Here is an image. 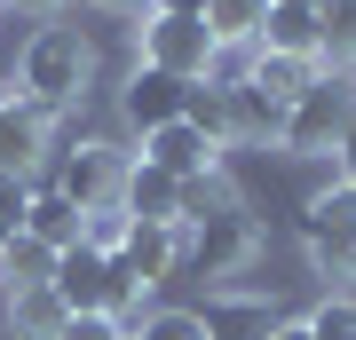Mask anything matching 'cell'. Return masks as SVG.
I'll return each instance as SVG.
<instances>
[{
  "label": "cell",
  "mask_w": 356,
  "mask_h": 340,
  "mask_svg": "<svg viewBox=\"0 0 356 340\" xmlns=\"http://www.w3.org/2000/svg\"><path fill=\"white\" fill-rule=\"evenodd\" d=\"M88 79H95V40L79 32V24H40L24 40V56H16V95L40 103V111H72L79 95H88Z\"/></svg>",
  "instance_id": "cell-1"
},
{
  "label": "cell",
  "mask_w": 356,
  "mask_h": 340,
  "mask_svg": "<svg viewBox=\"0 0 356 340\" xmlns=\"http://www.w3.org/2000/svg\"><path fill=\"white\" fill-rule=\"evenodd\" d=\"M348 119H356V72H317L301 95L285 103L277 151H293V159H325V151H341Z\"/></svg>",
  "instance_id": "cell-2"
},
{
  "label": "cell",
  "mask_w": 356,
  "mask_h": 340,
  "mask_svg": "<svg viewBox=\"0 0 356 340\" xmlns=\"http://www.w3.org/2000/svg\"><path fill=\"white\" fill-rule=\"evenodd\" d=\"M261 253V222H254V206H222V214H206L191 229V245H182V269H198V277H238L245 261Z\"/></svg>",
  "instance_id": "cell-3"
},
{
  "label": "cell",
  "mask_w": 356,
  "mask_h": 340,
  "mask_svg": "<svg viewBox=\"0 0 356 340\" xmlns=\"http://www.w3.org/2000/svg\"><path fill=\"white\" fill-rule=\"evenodd\" d=\"M64 198L79 206V214H103V206H119V182H127V151H111V143H72L64 159H56V175H48Z\"/></svg>",
  "instance_id": "cell-4"
},
{
  "label": "cell",
  "mask_w": 356,
  "mask_h": 340,
  "mask_svg": "<svg viewBox=\"0 0 356 340\" xmlns=\"http://www.w3.org/2000/svg\"><path fill=\"white\" fill-rule=\"evenodd\" d=\"M214 48H222V40L206 32V16H151V24H143V63L191 79V88L214 72Z\"/></svg>",
  "instance_id": "cell-5"
},
{
  "label": "cell",
  "mask_w": 356,
  "mask_h": 340,
  "mask_svg": "<svg viewBox=\"0 0 356 340\" xmlns=\"http://www.w3.org/2000/svg\"><path fill=\"white\" fill-rule=\"evenodd\" d=\"M56 301H64V316H103L111 309V253H95L88 238H79L72 253H56Z\"/></svg>",
  "instance_id": "cell-6"
},
{
  "label": "cell",
  "mask_w": 356,
  "mask_h": 340,
  "mask_svg": "<svg viewBox=\"0 0 356 340\" xmlns=\"http://www.w3.org/2000/svg\"><path fill=\"white\" fill-rule=\"evenodd\" d=\"M182 103H191V79L151 72V63H135V79L119 88V111H127L135 135H159V127H175V119H182Z\"/></svg>",
  "instance_id": "cell-7"
},
{
  "label": "cell",
  "mask_w": 356,
  "mask_h": 340,
  "mask_svg": "<svg viewBox=\"0 0 356 340\" xmlns=\"http://www.w3.org/2000/svg\"><path fill=\"white\" fill-rule=\"evenodd\" d=\"M143 166H159V175H175V182H198V175H222V151L198 135V127H159V135H143Z\"/></svg>",
  "instance_id": "cell-8"
},
{
  "label": "cell",
  "mask_w": 356,
  "mask_h": 340,
  "mask_svg": "<svg viewBox=\"0 0 356 340\" xmlns=\"http://www.w3.org/2000/svg\"><path fill=\"white\" fill-rule=\"evenodd\" d=\"M182 245H191V229H175V222H127V245H119V261L143 277V293L166 285L182 269Z\"/></svg>",
  "instance_id": "cell-9"
},
{
  "label": "cell",
  "mask_w": 356,
  "mask_h": 340,
  "mask_svg": "<svg viewBox=\"0 0 356 340\" xmlns=\"http://www.w3.org/2000/svg\"><path fill=\"white\" fill-rule=\"evenodd\" d=\"M48 111L40 103H24V95H8L0 103V175H32L40 159H48Z\"/></svg>",
  "instance_id": "cell-10"
},
{
  "label": "cell",
  "mask_w": 356,
  "mask_h": 340,
  "mask_svg": "<svg viewBox=\"0 0 356 340\" xmlns=\"http://www.w3.org/2000/svg\"><path fill=\"white\" fill-rule=\"evenodd\" d=\"M24 238H40L48 253H72L79 238H88V214L64 198L56 182H32V206H24Z\"/></svg>",
  "instance_id": "cell-11"
},
{
  "label": "cell",
  "mask_w": 356,
  "mask_h": 340,
  "mask_svg": "<svg viewBox=\"0 0 356 340\" xmlns=\"http://www.w3.org/2000/svg\"><path fill=\"white\" fill-rule=\"evenodd\" d=\"M119 206H127V222H175V229H182V182L159 175V166H143V159H127Z\"/></svg>",
  "instance_id": "cell-12"
},
{
  "label": "cell",
  "mask_w": 356,
  "mask_h": 340,
  "mask_svg": "<svg viewBox=\"0 0 356 340\" xmlns=\"http://www.w3.org/2000/svg\"><path fill=\"white\" fill-rule=\"evenodd\" d=\"M198 325H206V340H269L285 325L269 301H245V293H222V301H206L198 309Z\"/></svg>",
  "instance_id": "cell-13"
},
{
  "label": "cell",
  "mask_w": 356,
  "mask_h": 340,
  "mask_svg": "<svg viewBox=\"0 0 356 340\" xmlns=\"http://www.w3.org/2000/svg\"><path fill=\"white\" fill-rule=\"evenodd\" d=\"M301 245H309V269L317 277H356V222H325V214H301Z\"/></svg>",
  "instance_id": "cell-14"
},
{
  "label": "cell",
  "mask_w": 356,
  "mask_h": 340,
  "mask_svg": "<svg viewBox=\"0 0 356 340\" xmlns=\"http://www.w3.org/2000/svg\"><path fill=\"white\" fill-rule=\"evenodd\" d=\"M254 48H261V56H301V63H317L325 24H317V8H269V24H261Z\"/></svg>",
  "instance_id": "cell-15"
},
{
  "label": "cell",
  "mask_w": 356,
  "mask_h": 340,
  "mask_svg": "<svg viewBox=\"0 0 356 340\" xmlns=\"http://www.w3.org/2000/svg\"><path fill=\"white\" fill-rule=\"evenodd\" d=\"M0 285H8V293H48V285H56V253L16 229V238L0 245Z\"/></svg>",
  "instance_id": "cell-16"
},
{
  "label": "cell",
  "mask_w": 356,
  "mask_h": 340,
  "mask_svg": "<svg viewBox=\"0 0 356 340\" xmlns=\"http://www.w3.org/2000/svg\"><path fill=\"white\" fill-rule=\"evenodd\" d=\"M261 24H269V0H206V32L222 48H254Z\"/></svg>",
  "instance_id": "cell-17"
},
{
  "label": "cell",
  "mask_w": 356,
  "mask_h": 340,
  "mask_svg": "<svg viewBox=\"0 0 356 340\" xmlns=\"http://www.w3.org/2000/svg\"><path fill=\"white\" fill-rule=\"evenodd\" d=\"M229 127H238V143H277L285 135V103H269L261 88H229Z\"/></svg>",
  "instance_id": "cell-18"
},
{
  "label": "cell",
  "mask_w": 356,
  "mask_h": 340,
  "mask_svg": "<svg viewBox=\"0 0 356 340\" xmlns=\"http://www.w3.org/2000/svg\"><path fill=\"white\" fill-rule=\"evenodd\" d=\"M317 72H325V63H301V56H261V48H254V79H245V88H261L269 103H293V95H301Z\"/></svg>",
  "instance_id": "cell-19"
},
{
  "label": "cell",
  "mask_w": 356,
  "mask_h": 340,
  "mask_svg": "<svg viewBox=\"0 0 356 340\" xmlns=\"http://www.w3.org/2000/svg\"><path fill=\"white\" fill-rule=\"evenodd\" d=\"M182 127H198L206 143H214V151H229V143H238V127H229V88H191V103H182Z\"/></svg>",
  "instance_id": "cell-20"
},
{
  "label": "cell",
  "mask_w": 356,
  "mask_h": 340,
  "mask_svg": "<svg viewBox=\"0 0 356 340\" xmlns=\"http://www.w3.org/2000/svg\"><path fill=\"white\" fill-rule=\"evenodd\" d=\"M317 24H325L317 63H325V72H356V0H325Z\"/></svg>",
  "instance_id": "cell-21"
},
{
  "label": "cell",
  "mask_w": 356,
  "mask_h": 340,
  "mask_svg": "<svg viewBox=\"0 0 356 340\" xmlns=\"http://www.w3.org/2000/svg\"><path fill=\"white\" fill-rule=\"evenodd\" d=\"M222 206H238V190H229L222 175H198V182H182V229H198L206 214H222Z\"/></svg>",
  "instance_id": "cell-22"
},
{
  "label": "cell",
  "mask_w": 356,
  "mask_h": 340,
  "mask_svg": "<svg viewBox=\"0 0 356 340\" xmlns=\"http://www.w3.org/2000/svg\"><path fill=\"white\" fill-rule=\"evenodd\" d=\"M16 325L32 340H56L64 332V301H56V293H16Z\"/></svg>",
  "instance_id": "cell-23"
},
{
  "label": "cell",
  "mask_w": 356,
  "mask_h": 340,
  "mask_svg": "<svg viewBox=\"0 0 356 340\" xmlns=\"http://www.w3.org/2000/svg\"><path fill=\"white\" fill-rule=\"evenodd\" d=\"M127 340H206V325H198V309H151L143 332H127Z\"/></svg>",
  "instance_id": "cell-24"
},
{
  "label": "cell",
  "mask_w": 356,
  "mask_h": 340,
  "mask_svg": "<svg viewBox=\"0 0 356 340\" xmlns=\"http://www.w3.org/2000/svg\"><path fill=\"white\" fill-rule=\"evenodd\" d=\"M301 325H309V340H356V301L332 293V301H325L317 316H301Z\"/></svg>",
  "instance_id": "cell-25"
},
{
  "label": "cell",
  "mask_w": 356,
  "mask_h": 340,
  "mask_svg": "<svg viewBox=\"0 0 356 340\" xmlns=\"http://www.w3.org/2000/svg\"><path fill=\"white\" fill-rule=\"evenodd\" d=\"M24 206H32V175H0V245L24 229Z\"/></svg>",
  "instance_id": "cell-26"
},
{
  "label": "cell",
  "mask_w": 356,
  "mask_h": 340,
  "mask_svg": "<svg viewBox=\"0 0 356 340\" xmlns=\"http://www.w3.org/2000/svg\"><path fill=\"white\" fill-rule=\"evenodd\" d=\"M88 245H95V253H119V245H127V206H103V214H88Z\"/></svg>",
  "instance_id": "cell-27"
},
{
  "label": "cell",
  "mask_w": 356,
  "mask_h": 340,
  "mask_svg": "<svg viewBox=\"0 0 356 340\" xmlns=\"http://www.w3.org/2000/svg\"><path fill=\"white\" fill-rule=\"evenodd\" d=\"M309 214H325V222H356V182H332L309 198Z\"/></svg>",
  "instance_id": "cell-28"
},
{
  "label": "cell",
  "mask_w": 356,
  "mask_h": 340,
  "mask_svg": "<svg viewBox=\"0 0 356 340\" xmlns=\"http://www.w3.org/2000/svg\"><path fill=\"white\" fill-rule=\"evenodd\" d=\"M56 340H127V332H119L111 316H64V332H56Z\"/></svg>",
  "instance_id": "cell-29"
},
{
  "label": "cell",
  "mask_w": 356,
  "mask_h": 340,
  "mask_svg": "<svg viewBox=\"0 0 356 340\" xmlns=\"http://www.w3.org/2000/svg\"><path fill=\"white\" fill-rule=\"evenodd\" d=\"M332 159H341V182H356V119H348V135H341V151H332Z\"/></svg>",
  "instance_id": "cell-30"
},
{
  "label": "cell",
  "mask_w": 356,
  "mask_h": 340,
  "mask_svg": "<svg viewBox=\"0 0 356 340\" xmlns=\"http://www.w3.org/2000/svg\"><path fill=\"white\" fill-rule=\"evenodd\" d=\"M151 16H206V0H151Z\"/></svg>",
  "instance_id": "cell-31"
},
{
  "label": "cell",
  "mask_w": 356,
  "mask_h": 340,
  "mask_svg": "<svg viewBox=\"0 0 356 340\" xmlns=\"http://www.w3.org/2000/svg\"><path fill=\"white\" fill-rule=\"evenodd\" d=\"M0 8H24V16H56L64 0H0Z\"/></svg>",
  "instance_id": "cell-32"
},
{
  "label": "cell",
  "mask_w": 356,
  "mask_h": 340,
  "mask_svg": "<svg viewBox=\"0 0 356 340\" xmlns=\"http://www.w3.org/2000/svg\"><path fill=\"white\" fill-rule=\"evenodd\" d=\"M269 340H309V325H293V316H285V325H277V332H269Z\"/></svg>",
  "instance_id": "cell-33"
},
{
  "label": "cell",
  "mask_w": 356,
  "mask_h": 340,
  "mask_svg": "<svg viewBox=\"0 0 356 340\" xmlns=\"http://www.w3.org/2000/svg\"><path fill=\"white\" fill-rule=\"evenodd\" d=\"M269 8H325V0H269Z\"/></svg>",
  "instance_id": "cell-34"
},
{
  "label": "cell",
  "mask_w": 356,
  "mask_h": 340,
  "mask_svg": "<svg viewBox=\"0 0 356 340\" xmlns=\"http://www.w3.org/2000/svg\"><path fill=\"white\" fill-rule=\"evenodd\" d=\"M95 8H143V0H95Z\"/></svg>",
  "instance_id": "cell-35"
},
{
  "label": "cell",
  "mask_w": 356,
  "mask_h": 340,
  "mask_svg": "<svg viewBox=\"0 0 356 340\" xmlns=\"http://www.w3.org/2000/svg\"><path fill=\"white\" fill-rule=\"evenodd\" d=\"M0 103H8V95H0Z\"/></svg>",
  "instance_id": "cell-36"
}]
</instances>
